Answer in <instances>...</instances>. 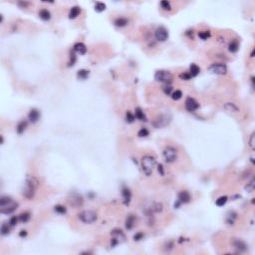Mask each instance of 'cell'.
I'll list each match as a JSON object with an SVG mask.
<instances>
[{
  "label": "cell",
  "instance_id": "1",
  "mask_svg": "<svg viewBox=\"0 0 255 255\" xmlns=\"http://www.w3.org/2000/svg\"><path fill=\"white\" fill-rule=\"evenodd\" d=\"M37 186H38V180L36 179V177L28 174V176H26L25 185H24V188H23V191H22L23 196H25L26 198H28V199H31V198L34 196Z\"/></svg>",
  "mask_w": 255,
  "mask_h": 255
},
{
  "label": "cell",
  "instance_id": "2",
  "mask_svg": "<svg viewBox=\"0 0 255 255\" xmlns=\"http://www.w3.org/2000/svg\"><path fill=\"white\" fill-rule=\"evenodd\" d=\"M156 167V159L152 156H145L142 159V170L147 176H152L153 168Z\"/></svg>",
  "mask_w": 255,
  "mask_h": 255
},
{
  "label": "cell",
  "instance_id": "3",
  "mask_svg": "<svg viewBox=\"0 0 255 255\" xmlns=\"http://www.w3.org/2000/svg\"><path fill=\"white\" fill-rule=\"evenodd\" d=\"M78 217L80 220L82 222H84V223L91 224L97 220L98 216H97V213L93 211V210H84V211L79 213Z\"/></svg>",
  "mask_w": 255,
  "mask_h": 255
},
{
  "label": "cell",
  "instance_id": "4",
  "mask_svg": "<svg viewBox=\"0 0 255 255\" xmlns=\"http://www.w3.org/2000/svg\"><path fill=\"white\" fill-rule=\"evenodd\" d=\"M173 74L165 70H159L155 74V80L156 82L165 83V84H170L173 81Z\"/></svg>",
  "mask_w": 255,
  "mask_h": 255
},
{
  "label": "cell",
  "instance_id": "5",
  "mask_svg": "<svg viewBox=\"0 0 255 255\" xmlns=\"http://www.w3.org/2000/svg\"><path fill=\"white\" fill-rule=\"evenodd\" d=\"M162 156H164V159H165V162H168V164H171V162H174L176 161L177 150H176V149H174L173 147L168 146L164 150V152H162Z\"/></svg>",
  "mask_w": 255,
  "mask_h": 255
},
{
  "label": "cell",
  "instance_id": "6",
  "mask_svg": "<svg viewBox=\"0 0 255 255\" xmlns=\"http://www.w3.org/2000/svg\"><path fill=\"white\" fill-rule=\"evenodd\" d=\"M208 71L211 74H215V75H225L227 73V67L226 65L222 63L211 64L208 67Z\"/></svg>",
  "mask_w": 255,
  "mask_h": 255
},
{
  "label": "cell",
  "instance_id": "7",
  "mask_svg": "<svg viewBox=\"0 0 255 255\" xmlns=\"http://www.w3.org/2000/svg\"><path fill=\"white\" fill-rule=\"evenodd\" d=\"M170 120H171V117L170 115L162 114V115L158 116V117L155 119V121H153V125L156 128H162V127H165L167 125L170 124Z\"/></svg>",
  "mask_w": 255,
  "mask_h": 255
},
{
  "label": "cell",
  "instance_id": "8",
  "mask_svg": "<svg viewBox=\"0 0 255 255\" xmlns=\"http://www.w3.org/2000/svg\"><path fill=\"white\" fill-rule=\"evenodd\" d=\"M17 207H18V202H16V201H14V200H11L9 203L1 206L0 212H1L2 214H10V213L15 211L17 209Z\"/></svg>",
  "mask_w": 255,
  "mask_h": 255
},
{
  "label": "cell",
  "instance_id": "9",
  "mask_svg": "<svg viewBox=\"0 0 255 255\" xmlns=\"http://www.w3.org/2000/svg\"><path fill=\"white\" fill-rule=\"evenodd\" d=\"M155 37L156 41H159V42H165V40H168V32L165 27H161L156 28V30L155 32Z\"/></svg>",
  "mask_w": 255,
  "mask_h": 255
},
{
  "label": "cell",
  "instance_id": "10",
  "mask_svg": "<svg viewBox=\"0 0 255 255\" xmlns=\"http://www.w3.org/2000/svg\"><path fill=\"white\" fill-rule=\"evenodd\" d=\"M185 107L188 112H194L199 108V104H198L197 101H195L193 98L188 97L185 102Z\"/></svg>",
  "mask_w": 255,
  "mask_h": 255
},
{
  "label": "cell",
  "instance_id": "11",
  "mask_svg": "<svg viewBox=\"0 0 255 255\" xmlns=\"http://www.w3.org/2000/svg\"><path fill=\"white\" fill-rule=\"evenodd\" d=\"M122 196L124 198V204L125 205H129L132 199V191L131 189L127 186H123L122 188Z\"/></svg>",
  "mask_w": 255,
  "mask_h": 255
},
{
  "label": "cell",
  "instance_id": "12",
  "mask_svg": "<svg viewBox=\"0 0 255 255\" xmlns=\"http://www.w3.org/2000/svg\"><path fill=\"white\" fill-rule=\"evenodd\" d=\"M177 200L179 201L180 203H188L189 201L191 200V193L188 191H182L179 192L177 194Z\"/></svg>",
  "mask_w": 255,
  "mask_h": 255
},
{
  "label": "cell",
  "instance_id": "13",
  "mask_svg": "<svg viewBox=\"0 0 255 255\" xmlns=\"http://www.w3.org/2000/svg\"><path fill=\"white\" fill-rule=\"evenodd\" d=\"M40 112L37 109H31L28 114V120L31 122L32 124L37 123L40 120Z\"/></svg>",
  "mask_w": 255,
  "mask_h": 255
},
{
  "label": "cell",
  "instance_id": "14",
  "mask_svg": "<svg viewBox=\"0 0 255 255\" xmlns=\"http://www.w3.org/2000/svg\"><path fill=\"white\" fill-rule=\"evenodd\" d=\"M111 234H112L113 238L117 239L119 241V243H122V242L126 241V235H125L124 232L121 229H114L111 232Z\"/></svg>",
  "mask_w": 255,
  "mask_h": 255
},
{
  "label": "cell",
  "instance_id": "15",
  "mask_svg": "<svg viewBox=\"0 0 255 255\" xmlns=\"http://www.w3.org/2000/svg\"><path fill=\"white\" fill-rule=\"evenodd\" d=\"M73 51L79 55H85L87 53V47L84 43L78 42L73 46Z\"/></svg>",
  "mask_w": 255,
  "mask_h": 255
},
{
  "label": "cell",
  "instance_id": "16",
  "mask_svg": "<svg viewBox=\"0 0 255 255\" xmlns=\"http://www.w3.org/2000/svg\"><path fill=\"white\" fill-rule=\"evenodd\" d=\"M136 220H137V218H136V216L134 214H129L127 216V218H126V228L128 230L133 229V227H134L135 224H136Z\"/></svg>",
  "mask_w": 255,
  "mask_h": 255
},
{
  "label": "cell",
  "instance_id": "17",
  "mask_svg": "<svg viewBox=\"0 0 255 255\" xmlns=\"http://www.w3.org/2000/svg\"><path fill=\"white\" fill-rule=\"evenodd\" d=\"M233 245H234V247L238 249L239 251H245L246 249H247V245L245 244V242H243L242 240H240V239L234 240Z\"/></svg>",
  "mask_w": 255,
  "mask_h": 255
},
{
  "label": "cell",
  "instance_id": "18",
  "mask_svg": "<svg viewBox=\"0 0 255 255\" xmlns=\"http://www.w3.org/2000/svg\"><path fill=\"white\" fill-rule=\"evenodd\" d=\"M27 125H28L27 121H20L19 123L17 124V126H16V132H17V134H19V135L23 134V133H24V131L26 130V128H27Z\"/></svg>",
  "mask_w": 255,
  "mask_h": 255
},
{
  "label": "cell",
  "instance_id": "19",
  "mask_svg": "<svg viewBox=\"0 0 255 255\" xmlns=\"http://www.w3.org/2000/svg\"><path fill=\"white\" fill-rule=\"evenodd\" d=\"M129 23V20L125 17H119L114 21V24L117 26V27H125V26L128 25Z\"/></svg>",
  "mask_w": 255,
  "mask_h": 255
},
{
  "label": "cell",
  "instance_id": "20",
  "mask_svg": "<svg viewBox=\"0 0 255 255\" xmlns=\"http://www.w3.org/2000/svg\"><path fill=\"white\" fill-rule=\"evenodd\" d=\"M39 17L44 21H48V20L51 19V13L47 9H41L39 11Z\"/></svg>",
  "mask_w": 255,
  "mask_h": 255
},
{
  "label": "cell",
  "instance_id": "21",
  "mask_svg": "<svg viewBox=\"0 0 255 255\" xmlns=\"http://www.w3.org/2000/svg\"><path fill=\"white\" fill-rule=\"evenodd\" d=\"M80 13H81V9H80V7L74 6V7L71 8V10L69 12V18L70 19H75L79 16Z\"/></svg>",
  "mask_w": 255,
  "mask_h": 255
},
{
  "label": "cell",
  "instance_id": "22",
  "mask_svg": "<svg viewBox=\"0 0 255 255\" xmlns=\"http://www.w3.org/2000/svg\"><path fill=\"white\" fill-rule=\"evenodd\" d=\"M135 117H136V119H138V120H140V121H147V118H146V116H145V113L140 107L136 108Z\"/></svg>",
  "mask_w": 255,
  "mask_h": 255
},
{
  "label": "cell",
  "instance_id": "23",
  "mask_svg": "<svg viewBox=\"0 0 255 255\" xmlns=\"http://www.w3.org/2000/svg\"><path fill=\"white\" fill-rule=\"evenodd\" d=\"M188 73L191 74V78H192V77H196L197 75H199L200 69H199V67H198L196 64H191V67H189V72Z\"/></svg>",
  "mask_w": 255,
  "mask_h": 255
},
{
  "label": "cell",
  "instance_id": "24",
  "mask_svg": "<svg viewBox=\"0 0 255 255\" xmlns=\"http://www.w3.org/2000/svg\"><path fill=\"white\" fill-rule=\"evenodd\" d=\"M237 218V213L234 211H229L226 215V222L227 224H234L235 219Z\"/></svg>",
  "mask_w": 255,
  "mask_h": 255
},
{
  "label": "cell",
  "instance_id": "25",
  "mask_svg": "<svg viewBox=\"0 0 255 255\" xmlns=\"http://www.w3.org/2000/svg\"><path fill=\"white\" fill-rule=\"evenodd\" d=\"M238 49H239V44H238V41H236V40L231 41L229 43V45H228V50H229V52L231 53H236L238 51Z\"/></svg>",
  "mask_w": 255,
  "mask_h": 255
},
{
  "label": "cell",
  "instance_id": "26",
  "mask_svg": "<svg viewBox=\"0 0 255 255\" xmlns=\"http://www.w3.org/2000/svg\"><path fill=\"white\" fill-rule=\"evenodd\" d=\"M69 201H70V203L72 204V205H74V206H75V202H76V201H77V203H78V205H82V203H83L82 197L80 196L79 194H77V193L73 194V195H72V198H71V199H69Z\"/></svg>",
  "mask_w": 255,
  "mask_h": 255
},
{
  "label": "cell",
  "instance_id": "27",
  "mask_svg": "<svg viewBox=\"0 0 255 255\" xmlns=\"http://www.w3.org/2000/svg\"><path fill=\"white\" fill-rule=\"evenodd\" d=\"M89 75H90V72H89L88 70H85V69L79 70L78 73H77V77H78V79H80V80H86L89 77Z\"/></svg>",
  "mask_w": 255,
  "mask_h": 255
},
{
  "label": "cell",
  "instance_id": "28",
  "mask_svg": "<svg viewBox=\"0 0 255 255\" xmlns=\"http://www.w3.org/2000/svg\"><path fill=\"white\" fill-rule=\"evenodd\" d=\"M30 217H31V214H30V212H28V211L22 212L21 214H19V216H18L19 221L22 222V223H26L27 221H29Z\"/></svg>",
  "mask_w": 255,
  "mask_h": 255
},
{
  "label": "cell",
  "instance_id": "29",
  "mask_svg": "<svg viewBox=\"0 0 255 255\" xmlns=\"http://www.w3.org/2000/svg\"><path fill=\"white\" fill-rule=\"evenodd\" d=\"M224 109L228 112H233V113H236L239 111V109L232 103H226L224 105Z\"/></svg>",
  "mask_w": 255,
  "mask_h": 255
},
{
  "label": "cell",
  "instance_id": "30",
  "mask_svg": "<svg viewBox=\"0 0 255 255\" xmlns=\"http://www.w3.org/2000/svg\"><path fill=\"white\" fill-rule=\"evenodd\" d=\"M227 196H220V197H218L217 199H216V201H215V204L217 206H219V207H221V206H223L225 203L227 202Z\"/></svg>",
  "mask_w": 255,
  "mask_h": 255
},
{
  "label": "cell",
  "instance_id": "31",
  "mask_svg": "<svg viewBox=\"0 0 255 255\" xmlns=\"http://www.w3.org/2000/svg\"><path fill=\"white\" fill-rule=\"evenodd\" d=\"M95 10L97 12H103V11L106 10V4L103 3V2H97L95 4Z\"/></svg>",
  "mask_w": 255,
  "mask_h": 255
},
{
  "label": "cell",
  "instance_id": "32",
  "mask_svg": "<svg viewBox=\"0 0 255 255\" xmlns=\"http://www.w3.org/2000/svg\"><path fill=\"white\" fill-rule=\"evenodd\" d=\"M182 92L179 91V90H176L174 92L171 93V99L174 100V101L182 99Z\"/></svg>",
  "mask_w": 255,
  "mask_h": 255
},
{
  "label": "cell",
  "instance_id": "33",
  "mask_svg": "<svg viewBox=\"0 0 255 255\" xmlns=\"http://www.w3.org/2000/svg\"><path fill=\"white\" fill-rule=\"evenodd\" d=\"M54 210L57 213H59V214H65V213L67 212V209L66 207L63 206V205H60V204H58V205H56L54 207Z\"/></svg>",
  "mask_w": 255,
  "mask_h": 255
},
{
  "label": "cell",
  "instance_id": "34",
  "mask_svg": "<svg viewBox=\"0 0 255 255\" xmlns=\"http://www.w3.org/2000/svg\"><path fill=\"white\" fill-rule=\"evenodd\" d=\"M254 188H255V180L254 179H252L251 182L247 183V185L245 186V191H247L248 192H252L254 191Z\"/></svg>",
  "mask_w": 255,
  "mask_h": 255
},
{
  "label": "cell",
  "instance_id": "35",
  "mask_svg": "<svg viewBox=\"0 0 255 255\" xmlns=\"http://www.w3.org/2000/svg\"><path fill=\"white\" fill-rule=\"evenodd\" d=\"M198 37H199L201 40H207L210 37V32L209 31H200L199 33H198Z\"/></svg>",
  "mask_w": 255,
  "mask_h": 255
},
{
  "label": "cell",
  "instance_id": "36",
  "mask_svg": "<svg viewBox=\"0 0 255 255\" xmlns=\"http://www.w3.org/2000/svg\"><path fill=\"white\" fill-rule=\"evenodd\" d=\"M0 231H1V234H2V235H7V234H9L10 228H9V226H8V224H6V223H3V224H2Z\"/></svg>",
  "mask_w": 255,
  "mask_h": 255
},
{
  "label": "cell",
  "instance_id": "37",
  "mask_svg": "<svg viewBox=\"0 0 255 255\" xmlns=\"http://www.w3.org/2000/svg\"><path fill=\"white\" fill-rule=\"evenodd\" d=\"M11 200H13V199L10 196H1V198H0V207L9 203Z\"/></svg>",
  "mask_w": 255,
  "mask_h": 255
},
{
  "label": "cell",
  "instance_id": "38",
  "mask_svg": "<svg viewBox=\"0 0 255 255\" xmlns=\"http://www.w3.org/2000/svg\"><path fill=\"white\" fill-rule=\"evenodd\" d=\"M149 135H150V132L148 131V129H146V128H142L140 131L138 132V136H139V137H141V138L148 137Z\"/></svg>",
  "mask_w": 255,
  "mask_h": 255
},
{
  "label": "cell",
  "instance_id": "39",
  "mask_svg": "<svg viewBox=\"0 0 255 255\" xmlns=\"http://www.w3.org/2000/svg\"><path fill=\"white\" fill-rule=\"evenodd\" d=\"M135 119H136L135 115H133L131 112H127V114H126V121L128 122V123H130V124L134 123Z\"/></svg>",
  "mask_w": 255,
  "mask_h": 255
},
{
  "label": "cell",
  "instance_id": "40",
  "mask_svg": "<svg viewBox=\"0 0 255 255\" xmlns=\"http://www.w3.org/2000/svg\"><path fill=\"white\" fill-rule=\"evenodd\" d=\"M161 7L164 10H170L171 9V6H170V3L167 0H164V1L161 2Z\"/></svg>",
  "mask_w": 255,
  "mask_h": 255
},
{
  "label": "cell",
  "instance_id": "41",
  "mask_svg": "<svg viewBox=\"0 0 255 255\" xmlns=\"http://www.w3.org/2000/svg\"><path fill=\"white\" fill-rule=\"evenodd\" d=\"M179 78L182 80H185V81H188V80L191 79V74L188 72H183V73L179 74Z\"/></svg>",
  "mask_w": 255,
  "mask_h": 255
},
{
  "label": "cell",
  "instance_id": "42",
  "mask_svg": "<svg viewBox=\"0 0 255 255\" xmlns=\"http://www.w3.org/2000/svg\"><path fill=\"white\" fill-rule=\"evenodd\" d=\"M162 91L165 95H170L171 94V91H173V87L170 85H167V86H164L162 87Z\"/></svg>",
  "mask_w": 255,
  "mask_h": 255
},
{
  "label": "cell",
  "instance_id": "43",
  "mask_svg": "<svg viewBox=\"0 0 255 255\" xmlns=\"http://www.w3.org/2000/svg\"><path fill=\"white\" fill-rule=\"evenodd\" d=\"M18 221H19L18 217H16V216H12V217L10 218V220H9V224L11 225V226H15Z\"/></svg>",
  "mask_w": 255,
  "mask_h": 255
},
{
  "label": "cell",
  "instance_id": "44",
  "mask_svg": "<svg viewBox=\"0 0 255 255\" xmlns=\"http://www.w3.org/2000/svg\"><path fill=\"white\" fill-rule=\"evenodd\" d=\"M76 56H75V54H74V53H71V57H70V62H69V65H68V66L69 67H71V66H73L74 64H75V62H76Z\"/></svg>",
  "mask_w": 255,
  "mask_h": 255
},
{
  "label": "cell",
  "instance_id": "45",
  "mask_svg": "<svg viewBox=\"0 0 255 255\" xmlns=\"http://www.w3.org/2000/svg\"><path fill=\"white\" fill-rule=\"evenodd\" d=\"M158 171H159V173L161 174L162 176H165V168H164V165H158Z\"/></svg>",
  "mask_w": 255,
  "mask_h": 255
},
{
  "label": "cell",
  "instance_id": "46",
  "mask_svg": "<svg viewBox=\"0 0 255 255\" xmlns=\"http://www.w3.org/2000/svg\"><path fill=\"white\" fill-rule=\"evenodd\" d=\"M143 238H144V233L143 232H139L134 236V239L136 240V241H139V240H141Z\"/></svg>",
  "mask_w": 255,
  "mask_h": 255
},
{
  "label": "cell",
  "instance_id": "47",
  "mask_svg": "<svg viewBox=\"0 0 255 255\" xmlns=\"http://www.w3.org/2000/svg\"><path fill=\"white\" fill-rule=\"evenodd\" d=\"M249 146H250L252 150H254V133L251 135L250 140H249Z\"/></svg>",
  "mask_w": 255,
  "mask_h": 255
},
{
  "label": "cell",
  "instance_id": "48",
  "mask_svg": "<svg viewBox=\"0 0 255 255\" xmlns=\"http://www.w3.org/2000/svg\"><path fill=\"white\" fill-rule=\"evenodd\" d=\"M26 235H27V231H25V230H22L21 232L19 233V236H21V237H25Z\"/></svg>",
  "mask_w": 255,
  "mask_h": 255
},
{
  "label": "cell",
  "instance_id": "49",
  "mask_svg": "<svg viewBox=\"0 0 255 255\" xmlns=\"http://www.w3.org/2000/svg\"><path fill=\"white\" fill-rule=\"evenodd\" d=\"M180 204H182V203H180L179 200H176V202L174 203V208H179V207L180 206Z\"/></svg>",
  "mask_w": 255,
  "mask_h": 255
},
{
  "label": "cell",
  "instance_id": "50",
  "mask_svg": "<svg viewBox=\"0 0 255 255\" xmlns=\"http://www.w3.org/2000/svg\"><path fill=\"white\" fill-rule=\"evenodd\" d=\"M251 83H252V87H254V77H251Z\"/></svg>",
  "mask_w": 255,
  "mask_h": 255
},
{
  "label": "cell",
  "instance_id": "51",
  "mask_svg": "<svg viewBox=\"0 0 255 255\" xmlns=\"http://www.w3.org/2000/svg\"><path fill=\"white\" fill-rule=\"evenodd\" d=\"M254 52H255V51H254V49H253V50H252V52H251V54H250V57H254Z\"/></svg>",
  "mask_w": 255,
  "mask_h": 255
}]
</instances>
